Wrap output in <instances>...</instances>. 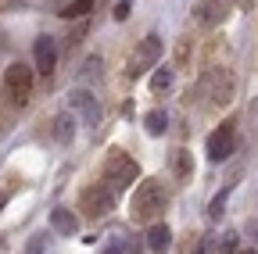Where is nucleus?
Returning a JSON list of instances; mask_svg holds the SVG:
<instances>
[{"instance_id":"obj_8","label":"nucleus","mask_w":258,"mask_h":254,"mask_svg":"<svg viewBox=\"0 0 258 254\" xmlns=\"http://www.w3.org/2000/svg\"><path fill=\"white\" fill-rule=\"evenodd\" d=\"M69 104H72L76 115H83L86 125H97V122H101V104H97V97H93L90 90H72Z\"/></svg>"},{"instance_id":"obj_20","label":"nucleus","mask_w":258,"mask_h":254,"mask_svg":"<svg viewBox=\"0 0 258 254\" xmlns=\"http://www.w3.org/2000/svg\"><path fill=\"white\" fill-rule=\"evenodd\" d=\"M129 8H133V0H118V4H115V22H125Z\"/></svg>"},{"instance_id":"obj_21","label":"nucleus","mask_w":258,"mask_h":254,"mask_svg":"<svg viewBox=\"0 0 258 254\" xmlns=\"http://www.w3.org/2000/svg\"><path fill=\"white\" fill-rule=\"evenodd\" d=\"M97 65H101V61L90 57V61H86V68H83V75H93V72H97Z\"/></svg>"},{"instance_id":"obj_4","label":"nucleus","mask_w":258,"mask_h":254,"mask_svg":"<svg viewBox=\"0 0 258 254\" xmlns=\"http://www.w3.org/2000/svg\"><path fill=\"white\" fill-rule=\"evenodd\" d=\"M158 57H161V36H158V33H147V36L140 40V47H137L133 61H129V79H137V75H144L147 68H154Z\"/></svg>"},{"instance_id":"obj_17","label":"nucleus","mask_w":258,"mask_h":254,"mask_svg":"<svg viewBox=\"0 0 258 254\" xmlns=\"http://www.w3.org/2000/svg\"><path fill=\"white\" fill-rule=\"evenodd\" d=\"M172 165H176V176H179V179H186V176L194 172V165H190V150H176Z\"/></svg>"},{"instance_id":"obj_11","label":"nucleus","mask_w":258,"mask_h":254,"mask_svg":"<svg viewBox=\"0 0 258 254\" xmlns=\"http://www.w3.org/2000/svg\"><path fill=\"white\" fill-rule=\"evenodd\" d=\"M198 18L205 25H219L226 18V4H222V0H201V4H198Z\"/></svg>"},{"instance_id":"obj_18","label":"nucleus","mask_w":258,"mask_h":254,"mask_svg":"<svg viewBox=\"0 0 258 254\" xmlns=\"http://www.w3.org/2000/svg\"><path fill=\"white\" fill-rule=\"evenodd\" d=\"M215 250V240L205 233V236H198V243H194V250H186V254H212Z\"/></svg>"},{"instance_id":"obj_16","label":"nucleus","mask_w":258,"mask_h":254,"mask_svg":"<svg viewBox=\"0 0 258 254\" xmlns=\"http://www.w3.org/2000/svg\"><path fill=\"white\" fill-rule=\"evenodd\" d=\"M90 8H93V0H72V4L61 11V18H83V15H90Z\"/></svg>"},{"instance_id":"obj_15","label":"nucleus","mask_w":258,"mask_h":254,"mask_svg":"<svg viewBox=\"0 0 258 254\" xmlns=\"http://www.w3.org/2000/svg\"><path fill=\"white\" fill-rule=\"evenodd\" d=\"M169 86H172V68H158V72L151 75V90H154V93H165Z\"/></svg>"},{"instance_id":"obj_6","label":"nucleus","mask_w":258,"mask_h":254,"mask_svg":"<svg viewBox=\"0 0 258 254\" xmlns=\"http://www.w3.org/2000/svg\"><path fill=\"white\" fill-rule=\"evenodd\" d=\"M111 204H115V194H111V190H104V183L83 190V201H79V208L86 211V218H101V215H108Z\"/></svg>"},{"instance_id":"obj_5","label":"nucleus","mask_w":258,"mask_h":254,"mask_svg":"<svg viewBox=\"0 0 258 254\" xmlns=\"http://www.w3.org/2000/svg\"><path fill=\"white\" fill-rule=\"evenodd\" d=\"M237 150V122H222L219 129L208 136V161H226Z\"/></svg>"},{"instance_id":"obj_7","label":"nucleus","mask_w":258,"mask_h":254,"mask_svg":"<svg viewBox=\"0 0 258 254\" xmlns=\"http://www.w3.org/2000/svg\"><path fill=\"white\" fill-rule=\"evenodd\" d=\"M32 61H36V72L50 75L54 65H57V43L54 36H36V43H32Z\"/></svg>"},{"instance_id":"obj_19","label":"nucleus","mask_w":258,"mask_h":254,"mask_svg":"<svg viewBox=\"0 0 258 254\" xmlns=\"http://www.w3.org/2000/svg\"><path fill=\"white\" fill-rule=\"evenodd\" d=\"M237 240H240L237 233H226L222 243H219V250H222V254H237Z\"/></svg>"},{"instance_id":"obj_10","label":"nucleus","mask_w":258,"mask_h":254,"mask_svg":"<svg viewBox=\"0 0 258 254\" xmlns=\"http://www.w3.org/2000/svg\"><path fill=\"white\" fill-rule=\"evenodd\" d=\"M50 226H54V233H61V236H76V215L69 211V208H54L50 211Z\"/></svg>"},{"instance_id":"obj_3","label":"nucleus","mask_w":258,"mask_h":254,"mask_svg":"<svg viewBox=\"0 0 258 254\" xmlns=\"http://www.w3.org/2000/svg\"><path fill=\"white\" fill-rule=\"evenodd\" d=\"M4 90L11 93L15 104H25L32 97V68L22 65V61H11V65L4 68Z\"/></svg>"},{"instance_id":"obj_1","label":"nucleus","mask_w":258,"mask_h":254,"mask_svg":"<svg viewBox=\"0 0 258 254\" xmlns=\"http://www.w3.org/2000/svg\"><path fill=\"white\" fill-rule=\"evenodd\" d=\"M161 208H165V190H161L158 179H147L137 186V194H133V218L140 222H151Z\"/></svg>"},{"instance_id":"obj_14","label":"nucleus","mask_w":258,"mask_h":254,"mask_svg":"<svg viewBox=\"0 0 258 254\" xmlns=\"http://www.w3.org/2000/svg\"><path fill=\"white\" fill-rule=\"evenodd\" d=\"M230 194H233V183H226V186H222V194H215L212 204H208V218H219V215L226 211V197H230Z\"/></svg>"},{"instance_id":"obj_13","label":"nucleus","mask_w":258,"mask_h":254,"mask_svg":"<svg viewBox=\"0 0 258 254\" xmlns=\"http://www.w3.org/2000/svg\"><path fill=\"white\" fill-rule=\"evenodd\" d=\"M72 133H76V118H72V115H61V118L54 122V136H57L61 143H69Z\"/></svg>"},{"instance_id":"obj_24","label":"nucleus","mask_w":258,"mask_h":254,"mask_svg":"<svg viewBox=\"0 0 258 254\" xmlns=\"http://www.w3.org/2000/svg\"><path fill=\"white\" fill-rule=\"evenodd\" d=\"M240 254H258V250H240Z\"/></svg>"},{"instance_id":"obj_9","label":"nucleus","mask_w":258,"mask_h":254,"mask_svg":"<svg viewBox=\"0 0 258 254\" xmlns=\"http://www.w3.org/2000/svg\"><path fill=\"white\" fill-rule=\"evenodd\" d=\"M172 247V229L165 226V222H154V226L147 229V250L161 254V250H169Z\"/></svg>"},{"instance_id":"obj_2","label":"nucleus","mask_w":258,"mask_h":254,"mask_svg":"<svg viewBox=\"0 0 258 254\" xmlns=\"http://www.w3.org/2000/svg\"><path fill=\"white\" fill-rule=\"evenodd\" d=\"M104 179L111 183V190H129V186L140 179V168H137V161H133L129 154L111 150L108 161H104Z\"/></svg>"},{"instance_id":"obj_12","label":"nucleus","mask_w":258,"mask_h":254,"mask_svg":"<svg viewBox=\"0 0 258 254\" xmlns=\"http://www.w3.org/2000/svg\"><path fill=\"white\" fill-rule=\"evenodd\" d=\"M144 129H147V136H161L169 129V115L165 111H147L144 115Z\"/></svg>"},{"instance_id":"obj_22","label":"nucleus","mask_w":258,"mask_h":254,"mask_svg":"<svg viewBox=\"0 0 258 254\" xmlns=\"http://www.w3.org/2000/svg\"><path fill=\"white\" fill-rule=\"evenodd\" d=\"M101 254H122V247H118V243H115V240H111V243H108V247H104V250H101Z\"/></svg>"},{"instance_id":"obj_23","label":"nucleus","mask_w":258,"mask_h":254,"mask_svg":"<svg viewBox=\"0 0 258 254\" xmlns=\"http://www.w3.org/2000/svg\"><path fill=\"white\" fill-rule=\"evenodd\" d=\"M247 236H258V222H247Z\"/></svg>"}]
</instances>
